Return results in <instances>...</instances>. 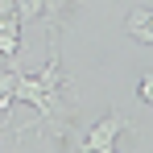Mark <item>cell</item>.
Instances as JSON below:
<instances>
[{
	"label": "cell",
	"mask_w": 153,
	"mask_h": 153,
	"mask_svg": "<svg viewBox=\"0 0 153 153\" xmlns=\"http://www.w3.org/2000/svg\"><path fill=\"white\" fill-rule=\"evenodd\" d=\"M124 29H128V37H132V42L153 46V8H132V13H128V21H124Z\"/></svg>",
	"instance_id": "3"
},
{
	"label": "cell",
	"mask_w": 153,
	"mask_h": 153,
	"mask_svg": "<svg viewBox=\"0 0 153 153\" xmlns=\"http://www.w3.org/2000/svg\"><path fill=\"white\" fill-rule=\"evenodd\" d=\"M137 95H141V103H149V108H153V71H145V75H141Z\"/></svg>",
	"instance_id": "5"
},
{
	"label": "cell",
	"mask_w": 153,
	"mask_h": 153,
	"mask_svg": "<svg viewBox=\"0 0 153 153\" xmlns=\"http://www.w3.org/2000/svg\"><path fill=\"white\" fill-rule=\"evenodd\" d=\"M13 8H17V0H0V21H4V17H17Z\"/></svg>",
	"instance_id": "6"
},
{
	"label": "cell",
	"mask_w": 153,
	"mask_h": 153,
	"mask_svg": "<svg viewBox=\"0 0 153 153\" xmlns=\"http://www.w3.org/2000/svg\"><path fill=\"white\" fill-rule=\"evenodd\" d=\"M42 8H46V0H17V21H37L42 17Z\"/></svg>",
	"instance_id": "4"
},
{
	"label": "cell",
	"mask_w": 153,
	"mask_h": 153,
	"mask_svg": "<svg viewBox=\"0 0 153 153\" xmlns=\"http://www.w3.org/2000/svg\"><path fill=\"white\" fill-rule=\"evenodd\" d=\"M58 83H62V71H58V54H54L42 75H21V71H17V79H13V100L33 103V108L42 112V120H50L54 108H58Z\"/></svg>",
	"instance_id": "1"
},
{
	"label": "cell",
	"mask_w": 153,
	"mask_h": 153,
	"mask_svg": "<svg viewBox=\"0 0 153 153\" xmlns=\"http://www.w3.org/2000/svg\"><path fill=\"white\" fill-rule=\"evenodd\" d=\"M108 153H120V149H108Z\"/></svg>",
	"instance_id": "7"
},
{
	"label": "cell",
	"mask_w": 153,
	"mask_h": 153,
	"mask_svg": "<svg viewBox=\"0 0 153 153\" xmlns=\"http://www.w3.org/2000/svg\"><path fill=\"white\" fill-rule=\"evenodd\" d=\"M124 128H128V120L120 116V112H108L100 124L83 137V153H108V149H116V137H120Z\"/></svg>",
	"instance_id": "2"
}]
</instances>
